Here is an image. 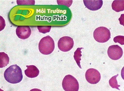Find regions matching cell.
I'll return each mask as SVG.
<instances>
[{
	"mask_svg": "<svg viewBox=\"0 0 124 91\" xmlns=\"http://www.w3.org/2000/svg\"><path fill=\"white\" fill-rule=\"evenodd\" d=\"M0 91H3V90H1V89H0Z\"/></svg>",
	"mask_w": 124,
	"mask_h": 91,
	"instance_id": "cell-20",
	"label": "cell"
},
{
	"mask_svg": "<svg viewBox=\"0 0 124 91\" xmlns=\"http://www.w3.org/2000/svg\"><path fill=\"white\" fill-rule=\"evenodd\" d=\"M113 41L115 43H118L120 45H124V36L121 35L116 36L114 38Z\"/></svg>",
	"mask_w": 124,
	"mask_h": 91,
	"instance_id": "cell-16",
	"label": "cell"
},
{
	"mask_svg": "<svg viewBox=\"0 0 124 91\" xmlns=\"http://www.w3.org/2000/svg\"><path fill=\"white\" fill-rule=\"evenodd\" d=\"M121 76L123 79L124 80V66L121 71Z\"/></svg>",
	"mask_w": 124,
	"mask_h": 91,
	"instance_id": "cell-18",
	"label": "cell"
},
{
	"mask_svg": "<svg viewBox=\"0 0 124 91\" xmlns=\"http://www.w3.org/2000/svg\"><path fill=\"white\" fill-rule=\"evenodd\" d=\"M119 21L120 24L124 26V14H121L120 17L119 18Z\"/></svg>",
	"mask_w": 124,
	"mask_h": 91,
	"instance_id": "cell-17",
	"label": "cell"
},
{
	"mask_svg": "<svg viewBox=\"0 0 124 91\" xmlns=\"http://www.w3.org/2000/svg\"><path fill=\"white\" fill-rule=\"evenodd\" d=\"M9 60L10 59L8 55L4 52L0 53V68L7 66L9 64Z\"/></svg>",
	"mask_w": 124,
	"mask_h": 91,
	"instance_id": "cell-12",
	"label": "cell"
},
{
	"mask_svg": "<svg viewBox=\"0 0 124 91\" xmlns=\"http://www.w3.org/2000/svg\"><path fill=\"white\" fill-rule=\"evenodd\" d=\"M30 91H42L40 90L39 89H37V88H34L33 89L31 90Z\"/></svg>",
	"mask_w": 124,
	"mask_h": 91,
	"instance_id": "cell-19",
	"label": "cell"
},
{
	"mask_svg": "<svg viewBox=\"0 0 124 91\" xmlns=\"http://www.w3.org/2000/svg\"><path fill=\"white\" fill-rule=\"evenodd\" d=\"M83 47H80V48H78L77 50L74 52V58L75 60L77 62L79 68L81 69L82 68L81 67L80 65V61L81 60V57L82 56L81 50L83 49Z\"/></svg>",
	"mask_w": 124,
	"mask_h": 91,
	"instance_id": "cell-13",
	"label": "cell"
},
{
	"mask_svg": "<svg viewBox=\"0 0 124 91\" xmlns=\"http://www.w3.org/2000/svg\"><path fill=\"white\" fill-rule=\"evenodd\" d=\"M112 6L113 10L116 12L124 11V0H114Z\"/></svg>",
	"mask_w": 124,
	"mask_h": 91,
	"instance_id": "cell-11",
	"label": "cell"
},
{
	"mask_svg": "<svg viewBox=\"0 0 124 91\" xmlns=\"http://www.w3.org/2000/svg\"><path fill=\"white\" fill-rule=\"evenodd\" d=\"M84 4L87 8L92 11H96L102 7L103 2L102 0H83Z\"/></svg>",
	"mask_w": 124,
	"mask_h": 91,
	"instance_id": "cell-9",
	"label": "cell"
},
{
	"mask_svg": "<svg viewBox=\"0 0 124 91\" xmlns=\"http://www.w3.org/2000/svg\"><path fill=\"white\" fill-rule=\"evenodd\" d=\"M74 44L73 39L65 36L60 39L58 43V46L60 51L64 52H68L72 49Z\"/></svg>",
	"mask_w": 124,
	"mask_h": 91,
	"instance_id": "cell-5",
	"label": "cell"
},
{
	"mask_svg": "<svg viewBox=\"0 0 124 91\" xmlns=\"http://www.w3.org/2000/svg\"><path fill=\"white\" fill-rule=\"evenodd\" d=\"M4 77L9 83L13 84L20 83L23 78L22 69L16 65H12L5 71Z\"/></svg>",
	"mask_w": 124,
	"mask_h": 91,
	"instance_id": "cell-1",
	"label": "cell"
},
{
	"mask_svg": "<svg viewBox=\"0 0 124 91\" xmlns=\"http://www.w3.org/2000/svg\"><path fill=\"white\" fill-rule=\"evenodd\" d=\"M38 29L39 30V32L41 33H48L50 32L51 29V26H38Z\"/></svg>",
	"mask_w": 124,
	"mask_h": 91,
	"instance_id": "cell-15",
	"label": "cell"
},
{
	"mask_svg": "<svg viewBox=\"0 0 124 91\" xmlns=\"http://www.w3.org/2000/svg\"><path fill=\"white\" fill-rule=\"evenodd\" d=\"M108 56L113 60L120 59L123 55L122 49L118 45L111 46L108 48L107 51Z\"/></svg>",
	"mask_w": 124,
	"mask_h": 91,
	"instance_id": "cell-7",
	"label": "cell"
},
{
	"mask_svg": "<svg viewBox=\"0 0 124 91\" xmlns=\"http://www.w3.org/2000/svg\"><path fill=\"white\" fill-rule=\"evenodd\" d=\"M38 47L42 54L46 55L50 54L55 49L54 40L49 35L44 37L40 39Z\"/></svg>",
	"mask_w": 124,
	"mask_h": 91,
	"instance_id": "cell-2",
	"label": "cell"
},
{
	"mask_svg": "<svg viewBox=\"0 0 124 91\" xmlns=\"http://www.w3.org/2000/svg\"><path fill=\"white\" fill-rule=\"evenodd\" d=\"M62 85L65 91H78L79 89L77 80L72 75L66 76L63 79Z\"/></svg>",
	"mask_w": 124,
	"mask_h": 91,
	"instance_id": "cell-3",
	"label": "cell"
},
{
	"mask_svg": "<svg viewBox=\"0 0 124 91\" xmlns=\"http://www.w3.org/2000/svg\"><path fill=\"white\" fill-rule=\"evenodd\" d=\"M85 77L87 82L91 84H97L101 80V74L96 69L90 68L85 72Z\"/></svg>",
	"mask_w": 124,
	"mask_h": 91,
	"instance_id": "cell-6",
	"label": "cell"
},
{
	"mask_svg": "<svg viewBox=\"0 0 124 91\" xmlns=\"http://www.w3.org/2000/svg\"><path fill=\"white\" fill-rule=\"evenodd\" d=\"M27 69L24 71V73L27 77L31 78H36L39 75V71L37 67L33 65H27Z\"/></svg>",
	"mask_w": 124,
	"mask_h": 91,
	"instance_id": "cell-10",
	"label": "cell"
},
{
	"mask_svg": "<svg viewBox=\"0 0 124 91\" xmlns=\"http://www.w3.org/2000/svg\"><path fill=\"white\" fill-rule=\"evenodd\" d=\"M118 76V74H117L116 76L112 77L109 81V84L112 88H116L117 89L120 90L118 88L120 86V85H118V82L116 80V78Z\"/></svg>",
	"mask_w": 124,
	"mask_h": 91,
	"instance_id": "cell-14",
	"label": "cell"
},
{
	"mask_svg": "<svg viewBox=\"0 0 124 91\" xmlns=\"http://www.w3.org/2000/svg\"><path fill=\"white\" fill-rule=\"evenodd\" d=\"M17 36L22 39H26L31 35V31L28 26H18L16 30Z\"/></svg>",
	"mask_w": 124,
	"mask_h": 91,
	"instance_id": "cell-8",
	"label": "cell"
},
{
	"mask_svg": "<svg viewBox=\"0 0 124 91\" xmlns=\"http://www.w3.org/2000/svg\"><path fill=\"white\" fill-rule=\"evenodd\" d=\"M93 36L95 41L99 43H105L110 39V32L108 29L105 27H99L94 30Z\"/></svg>",
	"mask_w": 124,
	"mask_h": 91,
	"instance_id": "cell-4",
	"label": "cell"
}]
</instances>
